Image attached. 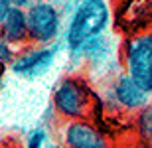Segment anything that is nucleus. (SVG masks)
<instances>
[{
    "label": "nucleus",
    "mask_w": 152,
    "mask_h": 148,
    "mask_svg": "<svg viewBox=\"0 0 152 148\" xmlns=\"http://www.w3.org/2000/svg\"><path fill=\"white\" fill-rule=\"evenodd\" d=\"M111 24V4L107 0H81L65 20L63 46L69 55L97 36H105Z\"/></svg>",
    "instance_id": "nucleus-1"
},
{
    "label": "nucleus",
    "mask_w": 152,
    "mask_h": 148,
    "mask_svg": "<svg viewBox=\"0 0 152 148\" xmlns=\"http://www.w3.org/2000/svg\"><path fill=\"white\" fill-rule=\"evenodd\" d=\"M51 107L63 122L67 120H89L93 109V93L89 85L79 77H65L56 85L51 95Z\"/></svg>",
    "instance_id": "nucleus-2"
},
{
    "label": "nucleus",
    "mask_w": 152,
    "mask_h": 148,
    "mask_svg": "<svg viewBox=\"0 0 152 148\" xmlns=\"http://www.w3.org/2000/svg\"><path fill=\"white\" fill-rule=\"evenodd\" d=\"M28 32H30V46L48 47L57 44L59 36L65 32V20H63L61 8H57L53 2L36 0L28 10Z\"/></svg>",
    "instance_id": "nucleus-3"
},
{
    "label": "nucleus",
    "mask_w": 152,
    "mask_h": 148,
    "mask_svg": "<svg viewBox=\"0 0 152 148\" xmlns=\"http://www.w3.org/2000/svg\"><path fill=\"white\" fill-rule=\"evenodd\" d=\"M123 63L124 73L136 85L152 93V47L144 40V36H132L123 46Z\"/></svg>",
    "instance_id": "nucleus-4"
},
{
    "label": "nucleus",
    "mask_w": 152,
    "mask_h": 148,
    "mask_svg": "<svg viewBox=\"0 0 152 148\" xmlns=\"http://www.w3.org/2000/svg\"><path fill=\"white\" fill-rule=\"evenodd\" d=\"M61 50V44L57 42L53 46L38 47V46H26L20 50L18 57L10 65V71L24 79H36L39 75L48 73V69L53 65L57 51Z\"/></svg>",
    "instance_id": "nucleus-5"
},
{
    "label": "nucleus",
    "mask_w": 152,
    "mask_h": 148,
    "mask_svg": "<svg viewBox=\"0 0 152 148\" xmlns=\"http://www.w3.org/2000/svg\"><path fill=\"white\" fill-rule=\"evenodd\" d=\"M57 134L65 148H111L107 134L91 120H67Z\"/></svg>",
    "instance_id": "nucleus-6"
},
{
    "label": "nucleus",
    "mask_w": 152,
    "mask_h": 148,
    "mask_svg": "<svg viewBox=\"0 0 152 148\" xmlns=\"http://www.w3.org/2000/svg\"><path fill=\"white\" fill-rule=\"evenodd\" d=\"M109 97L111 103L117 105V109L129 113H140L150 105V95L144 89H140L124 71L113 77V83L109 87Z\"/></svg>",
    "instance_id": "nucleus-7"
},
{
    "label": "nucleus",
    "mask_w": 152,
    "mask_h": 148,
    "mask_svg": "<svg viewBox=\"0 0 152 148\" xmlns=\"http://www.w3.org/2000/svg\"><path fill=\"white\" fill-rule=\"evenodd\" d=\"M0 34L2 40L14 47H24L30 42L28 32V14L24 8L14 6L4 18H0Z\"/></svg>",
    "instance_id": "nucleus-8"
},
{
    "label": "nucleus",
    "mask_w": 152,
    "mask_h": 148,
    "mask_svg": "<svg viewBox=\"0 0 152 148\" xmlns=\"http://www.w3.org/2000/svg\"><path fill=\"white\" fill-rule=\"evenodd\" d=\"M111 51H113V44L109 40L107 36H97L93 40H89L87 44L79 47L75 53L71 55L75 57H81L85 61H91V63H103L107 61V57L111 55Z\"/></svg>",
    "instance_id": "nucleus-9"
},
{
    "label": "nucleus",
    "mask_w": 152,
    "mask_h": 148,
    "mask_svg": "<svg viewBox=\"0 0 152 148\" xmlns=\"http://www.w3.org/2000/svg\"><path fill=\"white\" fill-rule=\"evenodd\" d=\"M136 132L146 146H152V103L136 117Z\"/></svg>",
    "instance_id": "nucleus-10"
},
{
    "label": "nucleus",
    "mask_w": 152,
    "mask_h": 148,
    "mask_svg": "<svg viewBox=\"0 0 152 148\" xmlns=\"http://www.w3.org/2000/svg\"><path fill=\"white\" fill-rule=\"evenodd\" d=\"M48 144H50L48 142V131H45L44 126H38V128L28 132L24 148H45Z\"/></svg>",
    "instance_id": "nucleus-11"
},
{
    "label": "nucleus",
    "mask_w": 152,
    "mask_h": 148,
    "mask_svg": "<svg viewBox=\"0 0 152 148\" xmlns=\"http://www.w3.org/2000/svg\"><path fill=\"white\" fill-rule=\"evenodd\" d=\"M18 53H20V51L14 46H10V44L4 42V40H0V61H2L4 67H10L12 63H14V59L18 57Z\"/></svg>",
    "instance_id": "nucleus-12"
},
{
    "label": "nucleus",
    "mask_w": 152,
    "mask_h": 148,
    "mask_svg": "<svg viewBox=\"0 0 152 148\" xmlns=\"http://www.w3.org/2000/svg\"><path fill=\"white\" fill-rule=\"evenodd\" d=\"M142 36H144V40L148 42V46L152 47V30H150V32H146V34H142Z\"/></svg>",
    "instance_id": "nucleus-13"
},
{
    "label": "nucleus",
    "mask_w": 152,
    "mask_h": 148,
    "mask_svg": "<svg viewBox=\"0 0 152 148\" xmlns=\"http://www.w3.org/2000/svg\"><path fill=\"white\" fill-rule=\"evenodd\" d=\"M45 148H65V146H63V144L59 142V140H57V142H50V144H48Z\"/></svg>",
    "instance_id": "nucleus-14"
}]
</instances>
